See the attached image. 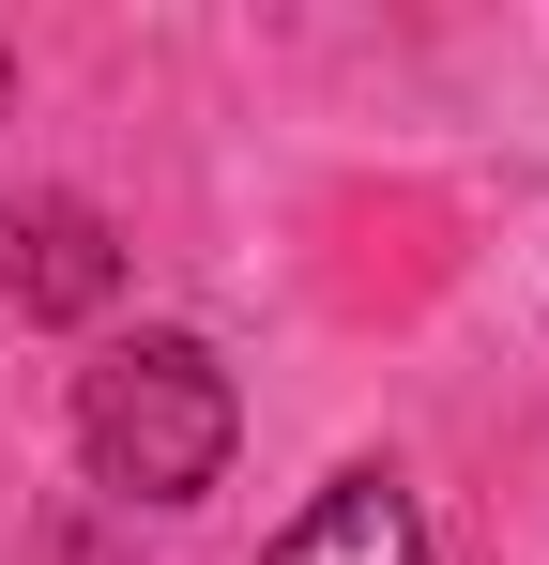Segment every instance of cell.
<instances>
[{"mask_svg": "<svg viewBox=\"0 0 549 565\" xmlns=\"http://www.w3.org/2000/svg\"><path fill=\"white\" fill-rule=\"evenodd\" d=\"M260 565H428V520H412V489L397 473H336Z\"/></svg>", "mask_w": 549, "mask_h": 565, "instance_id": "obj_3", "label": "cell"}, {"mask_svg": "<svg viewBox=\"0 0 549 565\" xmlns=\"http://www.w3.org/2000/svg\"><path fill=\"white\" fill-rule=\"evenodd\" d=\"M229 428H245V397L198 337H122L77 367V459L122 504H198L229 473Z\"/></svg>", "mask_w": 549, "mask_h": 565, "instance_id": "obj_1", "label": "cell"}, {"mask_svg": "<svg viewBox=\"0 0 549 565\" xmlns=\"http://www.w3.org/2000/svg\"><path fill=\"white\" fill-rule=\"evenodd\" d=\"M0 107H15V46H0Z\"/></svg>", "mask_w": 549, "mask_h": 565, "instance_id": "obj_4", "label": "cell"}, {"mask_svg": "<svg viewBox=\"0 0 549 565\" xmlns=\"http://www.w3.org/2000/svg\"><path fill=\"white\" fill-rule=\"evenodd\" d=\"M107 290H122V230H107L92 199L0 214V306H15V321H92Z\"/></svg>", "mask_w": 549, "mask_h": 565, "instance_id": "obj_2", "label": "cell"}]
</instances>
